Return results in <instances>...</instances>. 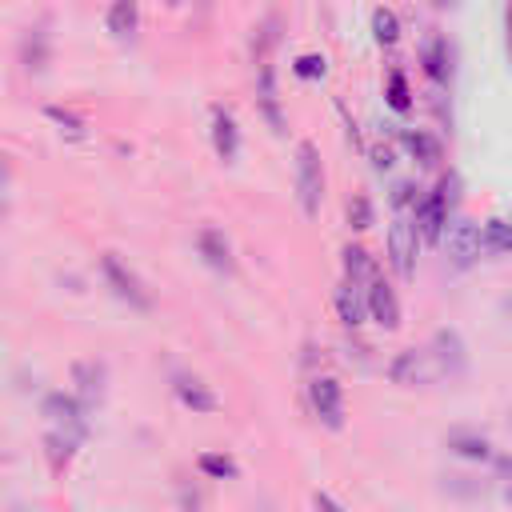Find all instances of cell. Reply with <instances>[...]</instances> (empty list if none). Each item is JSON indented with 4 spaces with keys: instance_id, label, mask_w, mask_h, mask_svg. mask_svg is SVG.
<instances>
[{
    "instance_id": "obj_7",
    "label": "cell",
    "mask_w": 512,
    "mask_h": 512,
    "mask_svg": "<svg viewBox=\"0 0 512 512\" xmlns=\"http://www.w3.org/2000/svg\"><path fill=\"white\" fill-rule=\"evenodd\" d=\"M388 376H392V384H400V388H416V384H428V380L440 376V372H436V360H432L428 352L408 348V352H400V356L388 364Z\"/></svg>"
},
{
    "instance_id": "obj_13",
    "label": "cell",
    "mask_w": 512,
    "mask_h": 512,
    "mask_svg": "<svg viewBox=\"0 0 512 512\" xmlns=\"http://www.w3.org/2000/svg\"><path fill=\"white\" fill-rule=\"evenodd\" d=\"M336 312H340V324L344 328H360L364 324V284H356V280H344L340 288H336Z\"/></svg>"
},
{
    "instance_id": "obj_11",
    "label": "cell",
    "mask_w": 512,
    "mask_h": 512,
    "mask_svg": "<svg viewBox=\"0 0 512 512\" xmlns=\"http://www.w3.org/2000/svg\"><path fill=\"white\" fill-rule=\"evenodd\" d=\"M212 148H216L220 160H236V152H240V128H236V116L224 104L212 108Z\"/></svg>"
},
{
    "instance_id": "obj_34",
    "label": "cell",
    "mask_w": 512,
    "mask_h": 512,
    "mask_svg": "<svg viewBox=\"0 0 512 512\" xmlns=\"http://www.w3.org/2000/svg\"><path fill=\"white\" fill-rule=\"evenodd\" d=\"M436 4H448V0H436Z\"/></svg>"
},
{
    "instance_id": "obj_33",
    "label": "cell",
    "mask_w": 512,
    "mask_h": 512,
    "mask_svg": "<svg viewBox=\"0 0 512 512\" xmlns=\"http://www.w3.org/2000/svg\"><path fill=\"white\" fill-rule=\"evenodd\" d=\"M312 504H316V512H344L328 492H316V496H312Z\"/></svg>"
},
{
    "instance_id": "obj_27",
    "label": "cell",
    "mask_w": 512,
    "mask_h": 512,
    "mask_svg": "<svg viewBox=\"0 0 512 512\" xmlns=\"http://www.w3.org/2000/svg\"><path fill=\"white\" fill-rule=\"evenodd\" d=\"M324 68H328V60H324L320 52H304V56H296V64H292V72H296L300 80H320Z\"/></svg>"
},
{
    "instance_id": "obj_5",
    "label": "cell",
    "mask_w": 512,
    "mask_h": 512,
    "mask_svg": "<svg viewBox=\"0 0 512 512\" xmlns=\"http://www.w3.org/2000/svg\"><path fill=\"white\" fill-rule=\"evenodd\" d=\"M444 252H448V260H452L456 268L476 264V260H480V252H484L480 224H472V220H456V224L448 228V236H444Z\"/></svg>"
},
{
    "instance_id": "obj_10",
    "label": "cell",
    "mask_w": 512,
    "mask_h": 512,
    "mask_svg": "<svg viewBox=\"0 0 512 512\" xmlns=\"http://www.w3.org/2000/svg\"><path fill=\"white\" fill-rule=\"evenodd\" d=\"M412 224H416V236H420V240L436 244V240L444 236V224H448V208H444L436 196H428V200H416V204H412Z\"/></svg>"
},
{
    "instance_id": "obj_30",
    "label": "cell",
    "mask_w": 512,
    "mask_h": 512,
    "mask_svg": "<svg viewBox=\"0 0 512 512\" xmlns=\"http://www.w3.org/2000/svg\"><path fill=\"white\" fill-rule=\"evenodd\" d=\"M348 224H352L356 232H364V228L372 224V200H368V196H352V204H348Z\"/></svg>"
},
{
    "instance_id": "obj_6",
    "label": "cell",
    "mask_w": 512,
    "mask_h": 512,
    "mask_svg": "<svg viewBox=\"0 0 512 512\" xmlns=\"http://www.w3.org/2000/svg\"><path fill=\"white\" fill-rule=\"evenodd\" d=\"M364 312L380 324V328H396L400 324V304H396V292H392V284L376 272L368 284H364Z\"/></svg>"
},
{
    "instance_id": "obj_9",
    "label": "cell",
    "mask_w": 512,
    "mask_h": 512,
    "mask_svg": "<svg viewBox=\"0 0 512 512\" xmlns=\"http://www.w3.org/2000/svg\"><path fill=\"white\" fill-rule=\"evenodd\" d=\"M44 416L56 424V432H68V436H84V428H88L84 424V408L64 392H52L44 400Z\"/></svg>"
},
{
    "instance_id": "obj_24",
    "label": "cell",
    "mask_w": 512,
    "mask_h": 512,
    "mask_svg": "<svg viewBox=\"0 0 512 512\" xmlns=\"http://www.w3.org/2000/svg\"><path fill=\"white\" fill-rule=\"evenodd\" d=\"M372 36H376V44H396L400 20H396L392 8H376V12H372Z\"/></svg>"
},
{
    "instance_id": "obj_12",
    "label": "cell",
    "mask_w": 512,
    "mask_h": 512,
    "mask_svg": "<svg viewBox=\"0 0 512 512\" xmlns=\"http://www.w3.org/2000/svg\"><path fill=\"white\" fill-rule=\"evenodd\" d=\"M196 248H200V256H204L208 268H216V272H232V244L224 240L220 228H200Z\"/></svg>"
},
{
    "instance_id": "obj_25",
    "label": "cell",
    "mask_w": 512,
    "mask_h": 512,
    "mask_svg": "<svg viewBox=\"0 0 512 512\" xmlns=\"http://www.w3.org/2000/svg\"><path fill=\"white\" fill-rule=\"evenodd\" d=\"M480 240H484V248H488L492 256H504V252H508V224H504L500 216H492V220L480 228Z\"/></svg>"
},
{
    "instance_id": "obj_1",
    "label": "cell",
    "mask_w": 512,
    "mask_h": 512,
    "mask_svg": "<svg viewBox=\"0 0 512 512\" xmlns=\"http://www.w3.org/2000/svg\"><path fill=\"white\" fill-rule=\"evenodd\" d=\"M416 252H420V236H416V224L408 212H396L392 228H388V264L400 280H412L416 276Z\"/></svg>"
},
{
    "instance_id": "obj_18",
    "label": "cell",
    "mask_w": 512,
    "mask_h": 512,
    "mask_svg": "<svg viewBox=\"0 0 512 512\" xmlns=\"http://www.w3.org/2000/svg\"><path fill=\"white\" fill-rule=\"evenodd\" d=\"M436 360V372H460L464 368V344L456 332H436V352H428Z\"/></svg>"
},
{
    "instance_id": "obj_14",
    "label": "cell",
    "mask_w": 512,
    "mask_h": 512,
    "mask_svg": "<svg viewBox=\"0 0 512 512\" xmlns=\"http://www.w3.org/2000/svg\"><path fill=\"white\" fill-rule=\"evenodd\" d=\"M20 64H24V72H44V64H48V28L44 24H36V28L24 32V40H20Z\"/></svg>"
},
{
    "instance_id": "obj_17",
    "label": "cell",
    "mask_w": 512,
    "mask_h": 512,
    "mask_svg": "<svg viewBox=\"0 0 512 512\" xmlns=\"http://www.w3.org/2000/svg\"><path fill=\"white\" fill-rule=\"evenodd\" d=\"M72 380H76V392L92 404V400L104 396V380H108V372H104V364H96V360H80V364L72 368Z\"/></svg>"
},
{
    "instance_id": "obj_28",
    "label": "cell",
    "mask_w": 512,
    "mask_h": 512,
    "mask_svg": "<svg viewBox=\"0 0 512 512\" xmlns=\"http://www.w3.org/2000/svg\"><path fill=\"white\" fill-rule=\"evenodd\" d=\"M388 104H392L396 112H408V108H412V92H408L404 72H392V76H388Z\"/></svg>"
},
{
    "instance_id": "obj_19",
    "label": "cell",
    "mask_w": 512,
    "mask_h": 512,
    "mask_svg": "<svg viewBox=\"0 0 512 512\" xmlns=\"http://www.w3.org/2000/svg\"><path fill=\"white\" fill-rule=\"evenodd\" d=\"M444 444L464 460H492V440L480 432H448Z\"/></svg>"
},
{
    "instance_id": "obj_3",
    "label": "cell",
    "mask_w": 512,
    "mask_h": 512,
    "mask_svg": "<svg viewBox=\"0 0 512 512\" xmlns=\"http://www.w3.org/2000/svg\"><path fill=\"white\" fill-rule=\"evenodd\" d=\"M308 396H312L316 420H320L324 428L340 432V428H344V388H340V380H336V376H316V380L308 384Z\"/></svg>"
},
{
    "instance_id": "obj_16",
    "label": "cell",
    "mask_w": 512,
    "mask_h": 512,
    "mask_svg": "<svg viewBox=\"0 0 512 512\" xmlns=\"http://www.w3.org/2000/svg\"><path fill=\"white\" fill-rule=\"evenodd\" d=\"M104 24H108V32H112L116 40H128V36L140 28V8H136V0H112Z\"/></svg>"
},
{
    "instance_id": "obj_29",
    "label": "cell",
    "mask_w": 512,
    "mask_h": 512,
    "mask_svg": "<svg viewBox=\"0 0 512 512\" xmlns=\"http://www.w3.org/2000/svg\"><path fill=\"white\" fill-rule=\"evenodd\" d=\"M44 116H48L52 124H60L68 136H84V120H80V116H72V112H64V108H56V104H48V108H44Z\"/></svg>"
},
{
    "instance_id": "obj_15",
    "label": "cell",
    "mask_w": 512,
    "mask_h": 512,
    "mask_svg": "<svg viewBox=\"0 0 512 512\" xmlns=\"http://www.w3.org/2000/svg\"><path fill=\"white\" fill-rule=\"evenodd\" d=\"M176 396L192 412H216L220 408V400L208 392V384L204 380H192V376H176Z\"/></svg>"
},
{
    "instance_id": "obj_22",
    "label": "cell",
    "mask_w": 512,
    "mask_h": 512,
    "mask_svg": "<svg viewBox=\"0 0 512 512\" xmlns=\"http://www.w3.org/2000/svg\"><path fill=\"white\" fill-rule=\"evenodd\" d=\"M376 272H380V268H376V260H372V256H368L360 244H348V248H344V280L368 284Z\"/></svg>"
},
{
    "instance_id": "obj_21",
    "label": "cell",
    "mask_w": 512,
    "mask_h": 512,
    "mask_svg": "<svg viewBox=\"0 0 512 512\" xmlns=\"http://www.w3.org/2000/svg\"><path fill=\"white\" fill-rule=\"evenodd\" d=\"M424 72H428V80H436V84H444L448 76H452V52H448V40H432L428 48H424Z\"/></svg>"
},
{
    "instance_id": "obj_20",
    "label": "cell",
    "mask_w": 512,
    "mask_h": 512,
    "mask_svg": "<svg viewBox=\"0 0 512 512\" xmlns=\"http://www.w3.org/2000/svg\"><path fill=\"white\" fill-rule=\"evenodd\" d=\"M400 144H404L420 164H436V160H440V140H436L432 132H424V128H404V132H400Z\"/></svg>"
},
{
    "instance_id": "obj_8",
    "label": "cell",
    "mask_w": 512,
    "mask_h": 512,
    "mask_svg": "<svg viewBox=\"0 0 512 512\" xmlns=\"http://www.w3.org/2000/svg\"><path fill=\"white\" fill-rule=\"evenodd\" d=\"M256 104H260V116L268 120V128L284 132V112H280V96H276V68H272V60H260V68H256Z\"/></svg>"
},
{
    "instance_id": "obj_31",
    "label": "cell",
    "mask_w": 512,
    "mask_h": 512,
    "mask_svg": "<svg viewBox=\"0 0 512 512\" xmlns=\"http://www.w3.org/2000/svg\"><path fill=\"white\" fill-rule=\"evenodd\" d=\"M392 204H396V208H400V212H404V208H408V204H416V188H412V184H408V180H400V184H396V188H392Z\"/></svg>"
},
{
    "instance_id": "obj_23",
    "label": "cell",
    "mask_w": 512,
    "mask_h": 512,
    "mask_svg": "<svg viewBox=\"0 0 512 512\" xmlns=\"http://www.w3.org/2000/svg\"><path fill=\"white\" fill-rule=\"evenodd\" d=\"M196 468L204 472V476H212V480H232L240 468H236V460L232 456H224V452H204L200 460H196Z\"/></svg>"
},
{
    "instance_id": "obj_26",
    "label": "cell",
    "mask_w": 512,
    "mask_h": 512,
    "mask_svg": "<svg viewBox=\"0 0 512 512\" xmlns=\"http://www.w3.org/2000/svg\"><path fill=\"white\" fill-rule=\"evenodd\" d=\"M48 460H52V472H60L64 464H68V456H72V448H76V436H68V432H48Z\"/></svg>"
},
{
    "instance_id": "obj_32",
    "label": "cell",
    "mask_w": 512,
    "mask_h": 512,
    "mask_svg": "<svg viewBox=\"0 0 512 512\" xmlns=\"http://www.w3.org/2000/svg\"><path fill=\"white\" fill-rule=\"evenodd\" d=\"M372 164H376L380 172L392 168V148H388V144H376V148H372Z\"/></svg>"
},
{
    "instance_id": "obj_2",
    "label": "cell",
    "mask_w": 512,
    "mask_h": 512,
    "mask_svg": "<svg viewBox=\"0 0 512 512\" xmlns=\"http://www.w3.org/2000/svg\"><path fill=\"white\" fill-rule=\"evenodd\" d=\"M296 192L308 216L320 212V196H324V168H320V152L312 140H304L296 148Z\"/></svg>"
},
{
    "instance_id": "obj_4",
    "label": "cell",
    "mask_w": 512,
    "mask_h": 512,
    "mask_svg": "<svg viewBox=\"0 0 512 512\" xmlns=\"http://www.w3.org/2000/svg\"><path fill=\"white\" fill-rule=\"evenodd\" d=\"M100 272H104V284L120 296V300H128L132 308H148L152 304V296L144 292V284H140V276L120 260V256H100Z\"/></svg>"
}]
</instances>
